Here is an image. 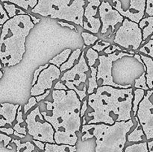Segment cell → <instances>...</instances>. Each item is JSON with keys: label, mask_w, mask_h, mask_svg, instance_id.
Segmentation results:
<instances>
[{"label": "cell", "mask_w": 153, "mask_h": 152, "mask_svg": "<svg viewBox=\"0 0 153 152\" xmlns=\"http://www.w3.org/2000/svg\"><path fill=\"white\" fill-rule=\"evenodd\" d=\"M53 101H45L46 110L52 112L49 115L42 111L45 120L55 129V142L57 144L76 145L79 137L77 133L82 128L81 108L82 101L74 90H56L52 92Z\"/></svg>", "instance_id": "cell-1"}, {"label": "cell", "mask_w": 153, "mask_h": 152, "mask_svg": "<svg viewBox=\"0 0 153 152\" xmlns=\"http://www.w3.org/2000/svg\"><path fill=\"white\" fill-rule=\"evenodd\" d=\"M133 99L132 87L99 86L96 92L88 95V105L94 111L88 113V117L92 118L88 124L113 125L116 122L131 120Z\"/></svg>", "instance_id": "cell-2"}, {"label": "cell", "mask_w": 153, "mask_h": 152, "mask_svg": "<svg viewBox=\"0 0 153 152\" xmlns=\"http://www.w3.org/2000/svg\"><path fill=\"white\" fill-rule=\"evenodd\" d=\"M29 14L16 15L1 25L0 58L2 66L19 63L25 52V40L34 28Z\"/></svg>", "instance_id": "cell-3"}, {"label": "cell", "mask_w": 153, "mask_h": 152, "mask_svg": "<svg viewBox=\"0 0 153 152\" xmlns=\"http://www.w3.org/2000/svg\"><path fill=\"white\" fill-rule=\"evenodd\" d=\"M133 126L132 119L126 122H116L113 125H82L81 140L86 141L95 138V152H124L127 135Z\"/></svg>", "instance_id": "cell-4"}, {"label": "cell", "mask_w": 153, "mask_h": 152, "mask_svg": "<svg viewBox=\"0 0 153 152\" xmlns=\"http://www.w3.org/2000/svg\"><path fill=\"white\" fill-rule=\"evenodd\" d=\"M85 4V0H38L37 4L31 12L83 27Z\"/></svg>", "instance_id": "cell-5"}, {"label": "cell", "mask_w": 153, "mask_h": 152, "mask_svg": "<svg viewBox=\"0 0 153 152\" xmlns=\"http://www.w3.org/2000/svg\"><path fill=\"white\" fill-rule=\"evenodd\" d=\"M28 134L31 136L33 139L42 141L45 143H55V129L49 122L45 120L37 106L31 110L26 116L25 120Z\"/></svg>", "instance_id": "cell-6"}, {"label": "cell", "mask_w": 153, "mask_h": 152, "mask_svg": "<svg viewBox=\"0 0 153 152\" xmlns=\"http://www.w3.org/2000/svg\"><path fill=\"white\" fill-rule=\"evenodd\" d=\"M114 42L126 50H137L143 43V31L139 24L126 18L115 33Z\"/></svg>", "instance_id": "cell-7"}, {"label": "cell", "mask_w": 153, "mask_h": 152, "mask_svg": "<svg viewBox=\"0 0 153 152\" xmlns=\"http://www.w3.org/2000/svg\"><path fill=\"white\" fill-rule=\"evenodd\" d=\"M132 57L134 55L128 53V52H120L117 53L116 52L108 55H100L99 57L100 64L97 66V80H102L101 86H111L117 88H127L131 87V85H120L114 82L113 76H112V66L113 63L117 60L121 59L123 57Z\"/></svg>", "instance_id": "cell-8"}, {"label": "cell", "mask_w": 153, "mask_h": 152, "mask_svg": "<svg viewBox=\"0 0 153 152\" xmlns=\"http://www.w3.org/2000/svg\"><path fill=\"white\" fill-rule=\"evenodd\" d=\"M135 119L141 125L146 139H153V89L146 91L139 105Z\"/></svg>", "instance_id": "cell-9"}, {"label": "cell", "mask_w": 153, "mask_h": 152, "mask_svg": "<svg viewBox=\"0 0 153 152\" xmlns=\"http://www.w3.org/2000/svg\"><path fill=\"white\" fill-rule=\"evenodd\" d=\"M61 71L54 64H49V67L43 69L38 77L37 83L31 89V96H37L44 93L47 89L52 88L53 82L60 78Z\"/></svg>", "instance_id": "cell-10"}, {"label": "cell", "mask_w": 153, "mask_h": 152, "mask_svg": "<svg viewBox=\"0 0 153 152\" xmlns=\"http://www.w3.org/2000/svg\"><path fill=\"white\" fill-rule=\"evenodd\" d=\"M99 14L102 22L101 34H106L110 27L112 28V31H114L115 26L117 24L123 23L124 20V16L106 1H102L99 7Z\"/></svg>", "instance_id": "cell-11"}, {"label": "cell", "mask_w": 153, "mask_h": 152, "mask_svg": "<svg viewBox=\"0 0 153 152\" xmlns=\"http://www.w3.org/2000/svg\"><path fill=\"white\" fill-rule=\"evenodd\" d=\"M85 56V52L82 51L78 63L63 74L62 77H61V81H72L77 87L81 86L82 84L86 83L88 77L86 72L89 71V66Z\"/></svg>", "instance_id": "cell-12"}, {"label": "cell", "mask_w": 153, "mask_h": 152, "mask_svg": "<svg viewBox=\"0 0 153 152\" xmlns=\"http://www.w3.org/2000/svg\"><path fill=\"white\" fill-rule=\"evenodd\" d=\"M114 4V7L120 12L124 17L134 22H139L144 18L146 13V0H130L129 7L127 10H124L120 0H112Z\"/></svg>", "instance_id": "cell-13"}, {"label": "cell", "mask_w": 153, "mask_h": 152, "mask_svg": "<svg viewBox=\"0 0 153 152\" xmlns=\"http://www.w3.org/2000/svg\"><path fill=\"white\" fill-rule=\"evenodd\" d=\"M88 3L85 6V17L82 28L93 34H97L101 28L102 22L100 18L97 17L99 7L101 4V0H88Z\"/></svg>", "instance_id": "cell-14"}, {"label": "cell", "mask_w": 153, "mask_h": 152, "mask_svg": "<svg viewBox=\"0 0 153 152\" xmlns=\"http://www.w3.org/2000/svg\"><path fill=\"white\" fill-rule=\"evenodd\" d=\"M19 104H13L10 103H1L0 106V127L5 126L6 125H12L13 122L16 119Z\"/></svg>", "instance_id": "cell-15"}, {"label": "cell", "mask_w": 153, "mask_h": 152, "mask_svg": "<svg viewBox=\"0 0 153 152\" xmlns=\"http://www.w3.org/2000/svg\"><path fill=\"white\" fill-rule=\"evenodd\" d=\"M140 55L146 67V77L147 86L149 89H153V58L142 53H140Z\"/></svg>", "instance_id": "cell-16"}, {"label": "cell", "mask_w": 153, "mask_h": 152, "mask_svg": "<svg viewBox=\"0 0 153 152\" xmlns=\"http://www.w3.org/2000/svg\"><path fill=\"white\" fill-rule=\"evenodd\" d=\"M76 145L57 143H46L44 152H76Z\"/></svg>", "instance_id": "cell-17"}, {"label": "cell", "mask_w": 153, "mask_h": 152, "mask_svg": "<svg viewBox=\"0 0 153 152\" xmlns=\"http://www.w3.org/2000/svg\"><path fill=\"white\" fill-rule=\"evenodd\" d=\"M138 24L143 31V39L144 42L149 36L153 34V16L144 17Z\"/></svg>", "instance_id": "cell-18"}, {"label": "cell", "mask_w": 153, "mask_h": 152, "mask_svg": "<svg viewBox=\"0 0 153 152\" xmlns=\"http://www.w3.org/2000/svg\"><path fill=\"white\" fill-rule=\"evenodd\" d=\"M144 137H146V135L143 132V128L139 122H137V125L136 126V128L127 135V141L129 142L134 143L141 142L144 141Z\"/></svg>", "instance_id": "cell-19"}, {"label": "cell", "mask_w": 153, "mask_h": 152, "mask_svg": "<svg viewBox=\"0 0 153 152\" xmlns=\"http://www.w3.org/2000/svg\"><path fill=\"white\" fill-rule=\"evenodd\" d=\"M72 54V50L70 49H66L64 51L57 55L56 56L54 57L52 59L49 61V63L54 64L58 68L61 66L65 62H67L68 58H70V55Z\"/></svg>", "instance_id": "cell-20"}, {"label": "cell", "mask_w": 153, "mask_h": 152, "mask_svg": "<svg viewBox=\"0 0 153 152\" xmlns=\"http://www.w3.org/2000/svg\"><path fill=\"white\" fill-rule=\"evenodd\" d=\"M82 49H76L75 51H73L72 52V54L70 55V58H68L67 62L64 63L61 67H60V69H61V72H64V71H67V70L70 69L71 68H73L74 66L75 62L78 60L80 59V57L82 55Z\"/></svg>", "instance_id": "cell-21"}, {"label": "cell", "mask_w": 153, "mask_h": 152, "mask_svg": "<svg viewBox=\"0 0 153 152\" xmlns=\"http://www.w3.org/2000/svg\"><path fill=\"white\" fill-rule=\"evenodd\" d=\"M1 3L10 2L22 7L25 10H28L29 7L33 9L38 3V0H1Z\"/></svg>", "instance_id": "cell-22"}, {"label": "cell", "mask_w": 153, "mask_h": 152, "mask_svg": "<svg viewBox=\"0 0 153 152\" xmlns=\"http://www.w3.org/2000/svg\"><path fill=\"white\" fill-rule=\"evenodd\" d=\"M145 95V90L142 89H135L134 90V99H133V107H132V112H133V116L136 117L137 116V110H138L139 105H140V102L144 98Z\"/></svg>", "instance_id": "cell-23"}, {"label": "cell", "mask_w": 153, "mask_h": 152, "mask_svg": "<svg viewBox=\"0 0 153 152\" xmlns=\"http://www.w3.org/2000/svg\"><path fill=\"white\" fill-rule=\"evenodd\" d=\"M11 142L14 143L17 152H33L35 150V145L30 141L22 143L20 140L13 139Z\"/></svg>", "instance_id": "cell-24"}, {"label": "cell", "mask_w": 153, "mask_h": 152, "mask_svg": "<svg viewBox=\"0 0 153 152\" xmlns=\"http://www.w3.org/2000/svg\"><path fill=\"white\" fill-rule=\"evenodd\" d=\"M91 77L88 78V93L89 95L94 93L95 89H97L98 83H97V68L92 66L91 67Z\"/></svg>", "instance_id": "cell-25"}, {"label": "cell", "mask_w": 153, "mask_h": 152, "mask_svg": "<svg viewBox=\"0 0 153 152\" xmlns=\"http://www.w3.org/2000/svg\"><path fill=\"white\" fill-rule=\"evenodd\" d=\"M89 142L88 140L86 141H82V142H79L76 145L77 147V151L76 152H95L96 151V140H93Z\"/></svg>", "instance_id": "cell-26"}, {"label": "cell", "mask_w": 153, "mask_h": 152, "mask_svg": "<svg viewBox=\"0 0 153 152\" xmlns=\"http://www.w3.org/2000/svg\"><path fill=\"white\" fill-rule=\"evenodd\" d=\"M124 152H149L148 142L146 141L134 143L125 148Z\"/></svg>", "instance_id": "cell-27"}, {"label": "cell", "mask_w": 153, "mask_h": 152, "mask_svg": "<svg viewBox=\"0 0 153 152\" xmlns=\"http://www.w3.org/2000/svg\"><path fill=\"white\" fill-rule=\"evenodd\" d=\"M3 6H4V9L7 11V13H8V16L10 18L14 17L16 15H21V14H27L24 10H22V9L18 8L16 7V4H8L7 2H3Z\"/></svg>", "instance_id": "cell-28"}, {"label": "cell", "mask_w": 153, "mask_h": 152, "mask_svg": "<svg viewBox=\"0 0 153 152\" xmlns=\"http://www.w3.org/2000/svg\"><path fill=\"white\" fill-rule=\"evenodd\" d=\"M64 84L68 87L69 89H72V90H74L75 92L77 93L78 96H79V99L81 101H84V98H86L87 96V86L86 84L84 86V87H82V89H78L79 87L76 86L74 85V83L72 81H65V83Z\"/></svg>", "instance_id": "cell-29"}, {"label": "cell", "mask_w": 153, "mask_h": 152, "mask_svg": "<svg viewBox=\"0 0 153 152\" xmlns=\"http://www.w3.org/2000/svg\"><path fill=\"white\" fill-rule=\"evenodd\" d=\"M85 57L88 61V64L90 67L94 66V64L97 62V60L99 59V52L94 50L92 47L87 50Z\"/></svg>", "instance_id": "cell-30"}, {"label": "cell", "mask_w": 153, "mask_h": 152, "mask_svg": "<svg viewBox=\"0 0 153 152\" xmlns=\"http://www.w3.org/2000/svg\"><path fill=\"white\" fill-rule=\"evenodd\" d=\"M134 87L136 89H144L145 91H147L149 89V86H147V83H146V70L143 71V72L142 73V75L140 76L139 78L136 79L134 80Z\"/></svg>", "instance_id": "cell-31"}, {"label": "cell", "mask_w": 153, "mask_h": 152, "mask_svg": "<svg viewBox=\"0 0 153 152\" xmlns=\"http://www.w3.org/2000/svg\"><path fill=\"white\" fill-rule=\"evenodd\" d=\"M82 37L83 38L84 43L85 46H94L97 41H98V37L97 36L94 35L93 33L83 31L82 33Z\"/></svg>", "instance_id": "cell-32"}, {"label": "cell", "mask_w": 153, "mask_h": 152, "mask_svg": "<svg viewBox=\"0 0 153 152\" xmlns=\"http://www.w3.org/2000/svg\"><path fill=\"white\" fill-rule=\"evenodd\" d=\"M140 53L153 58V39H150L146 44L139 49Z\"/></svg>", "instance_id": "cell-33"}, {"label": "cell", "mask_w": 153, "mask_h": 152, "mask_svg": "<svg viewBox=\"0 0 153 152\" xmlns=\"http://www.w3.org/2000/svg\"><path fill=\"white\" fill-rule=\"evenodd\" d=\"M111 46V43L109 42L104 41V40H98V41L96 43V44H94L92 46L93 49L94 50H96L98 52H101L102 51H104L106 48H108V46Z\"/></svg>", "instance_id": "cell-34"}, {"label": "cell", "mask_w": 153, "mask_h": 152, "mask_svg": "<svg viewBox=\"0 0 153 152\" xmlns=\"http://www.w3.org/2000/svg\"><path fill=\"white\" fill-rule=\"evenodd\" d=\"M49 64L46 63L45 64V65H43V66H40L39 68H37V69L34 71V75H33V80H32V83H31V86H34V85H35V83H37V79H38V77L40 76V73L42 72V71H43V69H46L47 67H49Z\"/></svg>", "instance_id": "cell-35"}, {"label": "cell", "mask_w": 153, "mask_h": 152, "mask_svg": "<svg viewBox=\"0 0 153 152\" xmlns=\"http://www.w3.org/2000/svg\"><path fill=\"white\" fill-rule=\"evenodd\" d=\"M0 13H1V19H0V25H3L7 21H8L10 19L8 16V13H7V11L4 9L3 4L1 3L0 4Z\"/></svg>", "instance_id": "cell-36"}, {"label": "cell", "mask_w": 153, "mask_h": 152, "mask_svg": "<svg viewBox=\"0 0 153 152\" xmlns=\"http://www.w3.org/2000/svg\"><path fill=\"white\" fill-rule=\"evenodd\" d=\"M37 104V99H36V97L31 96V98L28 99V104H26L24 105V107H23L24 114H26V113L29 111L30 109L32 108V107H34V106H35Z\"/></svg>", "instance_id": "cell-37"}, {"label": "cell", "mask_w": 153, "mask_h": 152, "mask_svg": "<svg viewBox=\"0 0 153 152\" xmlns=\"http://www.w3.org/2000/svg\"><path fill=\"white\" fill-rule=\"evenodd\" d=\"M12 139H13L12 137H9L7 134H4V133L0 134V142H3L4 147H7L10 142L12 141Z\"/></svg>", "instance_id": "cell-38"}, {"label": "cell", "mask_w": 153, "mask_h": 152, "mask_svg": "<svg viewBox=\"0 0 153 152\" xmlns=\"http://www.w3.org/2000/svg\"><path fill=\"white\" fill-rule=\"evenodd\" d=\"M117 50L118 51H120V52H123L120 46H116V45H111L110 46H108V48H106L104 50V52L107 55H109V54H112L114 52H116Z\"/></svg>", "instance_id": "cell-39"}, {"label": "cell", "mask_w": 153, "mask_h": 152, "mask_svg": "<svg viewBox=\"0 0 153 152\" xmlns=\"http://www.w3.org/2000/svg\"><path fill=\"white\" fill-rule=\"evenodd\" d=\"M146 13L148 16H153V0H146Z\"/></svg>", "instance_id": "cell-40"}, {"label": "cell", "mask_w": 153, "mask_h": 152, "mask_svg": "<svg viewBox=\"0 0 153 152\" xmlns=\"http://www.w3.org/2000/svg\"><path fill=\"white\" fill-rule=\"evenodd\" d=\"M13 129H14L15 131H16L17 133L21 134H23V135H27V130L25 127H21L20 124L16 123V125L13 126Z\"/></svg>", "instance_id": "cell-41"}, {"label": "cell", "mask_w": 153, "mask_h": 152, "mask_svg": "<svg viewBox=\"0 0 153 152\" xmlns=\"http://www.w3.org/2000/svg\"><path fill=\"white\" fill-rule=\"evenodd\" d=\"M16 122L18 124L23 123L24 122V119H23V113L22 112V106L19 105V108L17 110V115H16Z\"/></svg>", "instance_id": "cell-42"}, {"label": "cell", "mask_w": 153, "mask_h": 152, "mask_svg": "<svg viewBox=\"0 0 153 152\" xmlns=\"http://www.w3.org/2000/svg\"><path fill=\"white\" fill-rule=\"evenodd\" d=\"M54 89H56V90H68V87L66 86L65 84H64L63 83H61V81H58L56 83V84L54 86Z\"/></svg>", "instance_id": "cell-43"}, {"label": "cell", "mask_w": 153, "mask_h": 152, "mask_svg": "<svg viewBox=\"0 0 153 152\" xmlns=\"http://www.w3.org/2000/svg\"><path fill=\"white\" fill-rule=\"evenodd\" d=\"M33 143L40 149L41 151H45V147H46V143L43 142L42 141H39V140H35V139H33L32 140Z\"/></svg>", "instance_id": "cell-44"}, {"label": "cell", "mask_w": 153, "mask_h": 152, "mask_svg": "<svg viewBox=\"0 0 153 152\" xmlns=\"http://www.w3.org/2000/svg\"><path fill=\"white\" fill-rule=\"evenodd\" d=\"M58 23L60 25H61L62 27H67V28H70L72 30H75L76 31H78V30L76 29V27L71 23H69V22H63V21H58Z\"/></svg>", "instance_id": "cell-45"}, {"label": "cell", "mask_w": 153, "mask_h": 152, "mask_svg": "<svg viewBox=\"0 0 153 152\" xmlns=\"http://www.w3.org/2000/svg\"><path fill=\"white\" fill-rule=\"evenodd\" d=\"M88 100H84L83 103H82V108H81V117L82 118L84 117L85 113H86L87 110H88Z\"/></svg>", "instance_id": "cell-46"}, {"label": "cell", "mask_w": 153, "mask_h": 152, "mask_svg": "<svg viewBox=\"0 0 153 152\" xmlns=\"http://www.w3.org/2000/svg\"><path fill=\"white\" fill-rule=\"evenodd\" d=\"M0 131L1 133H4V134H7V135H12V134H14V129L12 128H0Z\"/></svg>", "instance_id": "cell-47"}, {"label": "cell", "mask_w": 153, "mask_h": 152, "mask_svg": "<svg viewBox=\"0 0 153 152\" xmlns=\"http://www.w3.org/2000/svg\"><path fill=\"white\" fill-rule=\"evenodd\" d=\"M50 92H51L50 89H47V90H46V92H44V93L42 94V95H37V96H35L37 102H40V101H41L42 100H44L45 98H46V97H47L48 95H49V94H50Z\"/></svg>", "instance_id": "cell-48"}, {"label": "cell", "mask_w": 153, "mask_h": 152, "mask_svg": "<svg viewBox=\"0 0 153 152\" xmlns=\"http://www.w3.org/2000/svg\"><path fill=\"white\" fill-rule=\"evenodd\" d=\"M0 152H17L16 150L15 151L14 149H9L7 148L4 147L3 142H0Z\"/></svg>", "instance_id": "cell-49"}, {"label": "cell", "mask_w": 153, "mask_h": 152, "mask_svg": "<svg viewBox=\"0 0 153 152\" xmlns=\"http://www.w3.org/2000/svg\"><path fill=\"white\" fill-rule=\"evenodd\" d=\"M30 16H31V20H32L33 23H34V25H35V24H37V23H38V22H40V19H39V18H36L35 16H32V15H31V14H30Z\"/></svg>", "instance_id": "cell-50"}, {"label": "cell", "mask_w": 153, "mask_h": 152, "mask_svg": "<svg viewBox=\"0 0 153 152\" xmlns=\"http://www.w3.org/2000/svg\"><path fill=\"white\" fill-rule=\"evenodd\" d=\"M148 142V148H149V152H153V139L149 140Z\"/></svg>", "instance_id": "cell-51"}, {"label": "cell", "mask_w": 153, "mask_h": 152, "mask_svg": "<svg viewBox=\"0 0 153 152\" xmlns=\"http://www.w3.org/2000/svg\"><path fill=\"white\" fill-rule=\"evenodd\" d=\"M13 135L16 136V137H18L20 139H24L25 137V135H23V134H19V133H17L16 131H14V134H13Z\"/></svg>", "instance_id": "cell-52"}, {"label": "cell", "mask_w": 153, "mask_h": 152, "mask_svg": "<svg viewBox=\"0 0 153 152\" xmlns=\"http://www.w3.org/2000/svg\"><path fill=\"white\" fill-rule=\"evenodd\" d=\"M3 76V72H2V69L0 70V78H1Z\"/></svg>", "instance_id": "cell-53"}, {"label": "cell", "mask_w": 153, "mask_h": 152, "mask_svg": "<svg viewBox=\"0 0 153 152\" xmlns=\"http://www.w3.org/2000/svg\"><path fill=\"white\" fill-rule=\"evenodd\" d=\"M150 39H153V34L152 36H151V37H150Z\"/></svg>", "instance_id": "cell-54"}]
</instances>
